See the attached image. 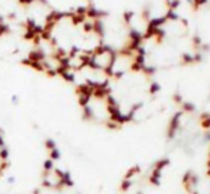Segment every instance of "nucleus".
<instances>
[{
	"label": "nucleus",
	"mask_w": 210,
	"mask_h": 194,
	"mask_svg": "<svg viewBox=\"0 0 210 194\" xmlns=\"http://www.w3.org/2000/svg\"><path fill=\"white\" fill-rule=\"evenodd\" d=\"M137 194H143V193H142V191H139V193H137Z\"/></svg>",
	"instance_id": "11"
},
{
	"label": "nucleus",
	"mask_w": 210,
	"mask_h": 194,
	"mask_svg": "<svg viewBox=\"0 0 210 194\" xmlns=\"http://www.w3.org/2000/svg\"><path fill=\"white\" fill-rule=\"evenodd\" d=\"M173 100H174V103L176 104H182L184 100H183V97L179 94V93H174V96H173Z\"/></svg>",
	"instance_id": "10"
},
{
	"label": "nucleus",
	"mask_w": 210,
	"mask_h": 194,
	"mask_svg": "<svg viewBox=\"0 0 210 194\" xmlns=\"http://www.w3.org/2000/svg\"><path fill=\"white\" fill-rule=\"evenodd\" d=\"M162 177H163V173L156 170V168H152L150 174H149V184L154 186V187H159L162 184Z\"/></svg>",
	"instance_id": "3"
},
{
	"label": "nucleus",
	"mask_w": 210,
	"mask_h": 194,
	"mask_svg": "<svg viewBox=\"0 0 210 194\" xmlns=\"http://www.w3.org/2000/svg\"><path fill=\"white\" fill-rule=\"evenodd\" d=\"M197 184H199V176H197L193 170H187V171L183 174V177H182V186H183V189L186 190V193L189 194L190 191L196 190Z\"/></svg>",
	"instance_id": "2"
},
{
	"label": "nucleus",
	"mask_w": 210,
	"mask_h": 194,
	"mask_svg": "<svg viewBox=\"0 0 210 194\" xmlns=\"http://www.w3.org/2000/svg\"><path fill=\"white\" fill-rule=\"evenodd\" d=\"M169 166H170V158L169 157H162V158H159L156 163H154V166H153V168H156V170H159V171H165V168H167Z\"/></svg>",
	"instance_id": "4"
},
{
	"label": "nucleus",
	"mask_w": 210,
	"mask_h": 194,
	"mask_svg": "<svg viewBox=\"0 0 210 194\" xmlns=\"http://www.w3.org/2000/svg\"><path fill=\"white\" fill-rule=\"evenodd\" d=\"M160 91V84L157 83V81H152L150 83V87H149V93L152 94V96H154L156 93H159Z\"/></svg>",
	"instance_id": "9"
},
{
	"label": "nucleus",
	"mask_w": 210,
	"mask_h": 194,
	"mask_svg": "<svg viewBox=\"0 0 210 194\" xmlns=\"http://www.w3.org/2000/svg\"><path fill=\"white\" fill-rule=\"evenodd\" d=\"M180 112H183V114H189V113H194L196 112V106L193 103L189 101H183L180 104Z\"/></svg>",
	"instance_id": "7"
},
{
	"label": "nucleus",
	"mask_w": 210,
	"mask_h": 194,
	"mask_svg": "<svg viewBox=\"0 0 210 194\" xmlns=\"http://www.w3.org/2000/svg\"><path fill=\"white\" fill-rule=\"evenodd\" d=\"M182 117H183V112H176L171 116V118H170V121H169V124H167V130H166V139H167V141L174 140V137L177 136V133L180 130V120H182Z\"/></svg>",
	"instance_id": "1"
},
{
	"label": "nucleus",
	"mask_w": 210,
	"mask_h": 194,
	"mask_svg": "<svg viewBox=\"0 0 210 194\" xmlns=\"http://www.w3.org/2000/svg\"><path fill=\"white\" fill-rule=\"evenodd\" d=\"M142 173V167L140 166H133V167H130L129 170L126 171V174H125V177L123 178H126V180H133L136 176H139Z\"/></svg>",
	"instance_id": "6"
},
{
	"label": "nucleus",
	"mask_w": 210,
	"mask_h": 194,
	"mask_svg": "<svg viewBox=\"0 0 210 194\" xmlns=\"http://www.w3.org/2000/svg\"><path fill=\"white\" fill-rule=\"evenodd\" d=\"M199 124L203 130L209 131L210 130V113H202L199 117Z\"/></svg>",
	"instance_id": "5"
},
{
	"label": "nucleus",
	"mask_w": 210,
	"mask_h": 194,
	"mask_svg": "<svg viewBox=\"0 0 210 194\" xmlns=\"http://www.w3.org/2000/svg\"><path fill=\"white\" fill-rule=\"evenodd\" d=\"M131 186H133V180H126V178H123L122 183H120V191H122V193H126V191H129V190L131 189Z\"/></svg>",
	"instance_id": "8"
}]
</instances>
